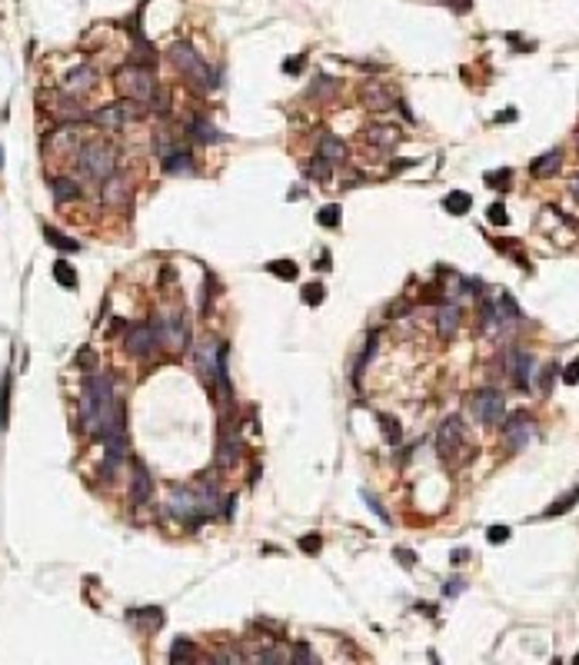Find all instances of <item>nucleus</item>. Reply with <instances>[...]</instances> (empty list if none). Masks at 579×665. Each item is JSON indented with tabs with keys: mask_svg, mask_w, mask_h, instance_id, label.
<instances>
[{
	"mask_svg": "<svg viewBox=\"0 0 579 665\" xmlns=\"http://www.w3.org/2000/svg\"><path fill=\"white\" fill-rule=\"evenodd\" d=\"M77 170L94 183H104L106 176L117 173V150L104 140H90L77 147Z\"/></svg>",
	"mask_w": 579,
	"mask_h": 665,
	"instance_id": "f257e3e1",
	"label": "nucleus"
},
{
	"mask_svg": "<svg viewBox=\"0 0 579 665\" xmlns=\"http://www.w3.org/2000/svg\"><path fill=\"white\" fill-rule=\"evenodd\" d=\"M170 63H173L183 77H190L197 87H203V90H217V87H220V73L213 71L210 63H203L200 54L190 47L187 40H177V44L170 47Z\"/></svg>",
	"mask_w": 579,
	"mask_h": 665,
	"instance_id": "f03ea898",
	"label": "nucleus"
},
{
	"mask_svg": "<svg viewBox=\"0 0 579 665\" xmlns=\"http://www.w3.org/2000/svg\"><path fill=\"white\" fill-rule=\"evenodd\" d=\"M166 515L177 519L180 525H187V529H200V525L207 523V513H203V502H200L197 486H177V489L170 492Z\"/></svg>",
	"mask_w": 579,
	"mask_h": 665,
	"instance_id": "7ed1b4c3",
	"label": "nucleus"
},
{
	"mask_svg": "<svg viewBox=\"0 0 579 665\" xmlns=\"http://www.w3.org/2000/svg\"><path fill=\"white\" fill-rule=\"evenodd\" d=\"M117 90L127 100H137V104H150L157 94V80L150 67H140V63H127L117 71Z\"/></svg>",
	"mask_w": 579,
	"mask_h": 665,
	"instance_id": "20e7f679",
	"label": "nucleus"
},
{
	"mask_svg": "<svg viewBox=\"0 0 579 665\" xmlns=\"http://www.w3.org/2000/svg\"><path fill=\"white\" fill-rule=\"evenodd\" d=\"M154 329H157V339L160 346L166 350H187L190 346V323L183 313H170V316H154Z\"/></svg>",
	"mask_w": 579,
	"mask_h": 665,
	"instance_id": "39448f33",
	"label": "nucleus"
},
{
	"mask_svg": "<svg viewBox=\"0 0 579 665\" xmlns=\"http://www.w3.org/2000/svg\"><path fill=\"white\" fill-rule=\"evenodd\" d=\"M470 409H473V416L483 422V426H499V422L506 420V399H503V393L493 389V386L476 389L473 399H470Z\"/></svg>",
	"mask_w": 579,
	"mask_h": 665,
	"instance_id": "423d86ee",
	"label": "nucleus"
},
{
	"mask_svg": "<svg viewBox=\"0 0 579 665\" xmlns=\"http://www.w3.org/2000/svg\"><path fill=\"white\" fill-rule=\"evenodd\" d=\"M137 117H143V106L137 104V100H117V104H106V106H100V110H94L90 114V123H97V127H104V130H120L123 123H130V120H137Z\"/></svg>",
	"mask_w": 579,
	"mask_h": 665,
	"instance_id": "0eeeda50",
	"label": "nucleus"
},
{
	"mask_svg": "<svg viewBox=\"0 0 579 665\" xmlns=\"http://www.w3.org/2000/svg\"><path fill=\"white\" fill-rule=\"evenodd\" d=\"M123 350L130 353L133 360H150V356L160 350V339H157L154 323H133V327H127Z\"/></svg>",
	"mask_w": 579,
	"mask_h": 665,
	"instance_id": "6e6552de",
	"label": "nucleus"
},
{
	"mask_svg": "<svg viewBox=\"0 0 579 665\" xmlns=\"http://www.w3.org/2000/svg\"><path fill=\"white\" fill-rule=\"evenodd\" d=\"M499 426H503V436H506V449H513V453L526 449L532 439V432H536V422H532L530 413H513V416L503 420Z\"/></svg>",
	"mask_w": 579,
	"mask_h": 665,
	"instance_id": "1a4fd4ad",
	"label": "nucleus"
},
{
	"mask_svg": "<svg viewBox=\"0 0 579 665\" xmlns=\"http://www.w3.org/2000/svg\"><path fill=\"white\" fill-rule=\"evenodd\" d=\"M243 459V439L233 426H224L220 436H217V456H213V466L217 469H233Z\"/></svg>",
	"mask_w": 579,
	"mask_h": 665,
	"instance_id": "9d476101",
	"label": "nucleus"
},
{
	"mask_svg": "<svg viewBox=\"0 0 579 665\" xmlns=\"http://www.w3.org/2000/svg\"><path fill=\"white\" fill-rule=\"evenodd\" d=\"M463 443H466L463 420H460V416H446V420L439 422V429H437V453L443 456V459H453V456L463 449Z\"/></svg>",
	"mask_w": 579,
	"mask_h": 665,
	"instance_id": "9b49d317",
	"label": "nucleus"
},
{
	"mask_svg": "<svg viewBox=\"0 0 579 665\" xmlns=\"http://www.w3.org/2000/svg\"><path fill=\"white\" fill-rule=\"evenodd\" d=\"M532 370H536V360H532V353L520 350V346H513V350L506 353V376L513 379V386H520V389H530Z\"/></svg>",
	"mask_w": 579,
	"mask_h": 665,
	"instance_id": "f8f14e48",
	"label": "nucleus"
},
{
	"mask_svg": "<svg viewBox=\"0 0 579 665\" xmlns=\"http://www.w3.org/2000/svg\"><path fill=\"white\" fill-rule=\"evenodd\" d=\"M94 87H97V71L90 67V63H80V67H73V71L63 77V83H60V90H63V94H71V97L90 94Z\"/></svg>",
	"mask_w": 579,
	"mask_h": 665,
	"instance_id": "ddd939ff",
	"label": "nucleus"
},
{
	"mask_svg": "<svg viewBox=\"0 0 579 665\" xmlns=\"http://www.w3.org/2000/svg\"><path fill=\"white\" fill-rule=\"evenodd\" d=\"M360 100H363V106H370V110H390V106H396V94H393L383 80L363 83V87H360Z\"/></svg>",
	"mask_w": 579,
	"mask_h": 665,
	"instance_id": "4468645a",
	"label": "nucleus"
},
{
	"mask_svg": "<svg viewBox=\"0 0 579 665\" xmlns=\"http://www.w3.org/2000/svg\"><path fill=\"white\" fill-rule=\"evenodd\" d=\"M130 469H133V479H130V502H133V506H147V502H150V496H154V479H150V469L143 466L140 459H133Z\"/></svg>",
	"mask_w": 579,
	"mask_h": 665,
	"instance_id": "2eb2a0df",
	"label": "nucleus"
},
{
	"mask_svg": "<svg viewBox=\"0 0 579 665\" xmlns=\"http://www.w3.org/2000/svg\"><path fill=\"white\" fill-rule=\"evenodd\" d=\"M187 137H190V140H197V143H203V147H213V143H226V140H230L224 130L217 127V123H210L207 117L187 120Z\"/></svg>",
	"mask_w": 579,
	"mask_h": 665,
	"instance_id": "dca6fc26",
	"label": "nucleus"
},
{
	"mask_svg": "<svg viewBox=\"0 0 579 665\" xmlns=\"http://www.w3.org/2000/svg\"><path fill=\"white\" fill-rule=\"evenodd\" d=\"M100 197H104L106 207H127V203H130V183H127V176H120V173L106 176Z\"/></svg>",
	"mask_w": 579,
	"mask_h": 665,
	"instance_id": "f3484780",
	"label": "nucleus"
},
{
	"mask_svg": "<svg viewBox=\"0 0 579 665\" xmlns=\"http://www.w3.org/2000/svg\"><path fill=\"white\" fill-rule=\"evenodd\" d=\"M460 316L463 313H460V306H456V303H449V300H446V303H439V310H437V336L449 343V339L460 333Z\"/></svg>",
	"mask_w": 579,
	"mask_h": 665,
	"instance_id": "a211bd4d",
	"label": "nucleus"
},
{
	"mask_svg": "<svg viewBox=\"0 0 579 665\" xmlns=\"http://www.w3.org/2000/svg\"><path fill=\"white\" fill-rule=\"evenodd\" d=\"M400 140H403V130L393 127V123H373V127H367V143L377 147V150H393Z\"/></svg>",
	"mask_w": 579,
	"mask_h": 665,
	"instance_id": "6ab92c4d",
	"label": "nucleus"
},
{
	"mask_svg": "<svg viewBox=\"0 0 579 665\" xmlns=\"http://www.w3.org/2000/svg\"><path fill=\"white\" fill-rule=\"evenodd\" d=\"M496 310H499V323H503V333H513V329L523 327V310L516 306V300H513L509 293H499Z\"/></svg>",
	"mask_w": 579,
	"mask_h": 665,
	"instance_id": "aec40b11",
	"label": "nucleus"
},
{
	"mask_svg": "<svg viewBox=\"0 0 579 665\" xmlns=\"http://www.w3.org/2000/svg\"><path fill=\"white\" fill-rule=\"evenodd\" d=\"M160 166H164V173H170V176L193 173V157H190V150L177 147V150H170L166 157H160Z\"/></svg>",
	"mask_w": 579,
	"mask_h": 665,
	"instance_id": "412c9836",
	"label": "nucleus"
},
{
	"mask_svg": "<svg viewBox=\"0 0 579 665\" xmlns=\"http://www.w3.org/2000/svg\"><path fill=\"white\" fill-rule=\"evenodd\" d=\"M317 153L323 157V160H330V164H343L346 157H350V147L336 137V133H323L317 143Z\"/></svg>",
	"mask_w": 579,
	"mask_h": 665,
	"instance_id": "4be33fe9",
	"label": "nucleus"
},
{
	"mask_svg": "<svg viewBox=\"0 0 579 665\" xmlns=\"http://www.w3.org/2000/svg\"><path fill=\"white\" fill-rule=\"evenodd\" d=\"M563 170V150H549L543 153V157H536L530 164V173L536 176V180H546V176H553Z\"/></svg>",
	"mask_w": 579,
	"mask_h": 665,
	"instance_id": "5701e85b",
	"label": "nucleus"
},
{
	"mask_svg": "<svg viewBox=\"0 0 579 665\" xmlns=\"http://www.w3.org/2000/svg\"><path fill=\"white\" fill-rule=\"evenodd\" d=\"M50 193H54L57 203H73V200L83 197V190L77 187V180H71V176H57V180H50Z\"/></svg>",
	"mask_w": 579,
	"mask_h": 665,
	"instance_id": "b1692460",
	"label": "nucleus"
},
{
	"mask_svg": "<svg viewBox=\"0 0 579 665\" xmlns=\"http://www.w3.org/2000/svg\"><path fill=\"white\" fill-rule=\"evenodd\" d=\"M480 329H483L486 336H496V333H503V323H499V310L493 300H483L480 303Z\"/></svg>",
	"mask_w": 579,
	"mask_h": 665,
	"instance_id": "393cba45",
	"label": "nucleus"
},
{
	"mask_svg": "<svg viewBox=\"0 0 579 665\" xmlns=\"http://www.w3.org/2000/svg\"><path fill=\"white\" fill-rule=\"evenodd\" d=\"M377 346H379V333H370L367 343H363V353L356 356V366H353V383H360V376H363V370L370 366V360L377 356Z\"/></svg>",
	"mask_w": 579,
	"mask_h": 665,
	"instance_id": "a878e982",
	"label": "nucleus"
},
{
	"mask_svg": "<svg viewBox=\"0 0 579 665\" xmlns=\"http://www.w3.org/2000/svg\"><path fill=\"white\" fill-rule=\"evenodd\" d=\"M443 207H446V213H453V216H463V213H470V207H473V197H470L466 190H453V193L443 197Z\"/></svg>",
	"mask_w": 579,
	"mask_h": 665,
	"instance_id": "bb28decb",
	"label": "nucleus"
},
{
	"mask_svg": "<svg viewBox=\"0 0 579 665\" xmlns=\"http://www.w3.org/2000/svg\"><path fill=\"white\" fill-rule=\"evenodd\" d=\"M130 622L147 626V629H160L164 626V609H130Z\"/></svg>",
	"mask_w": 579,
	"mask_h": 665,
	"instance_id": "cd10ccee",
	"label": "nucleus"
},
{
	"mask_svg": "<svg viewBox=\"0 0 579 665\" xmlns=\"http://www.w3.org/2000/svg\"><path fill=\"white\" fill-rule=\"evenodd\" d=\"M44 236H47L50 246H57V250H63V253H77V250H80V243H77L73 236L60 233V230H54V226H44Z\"/></svg>",
	"mask_w": 579,
	"mask_h": 665,
	"instance_id": "c85d7f7f",
	"label": "nucleus"
},
{
	"mask_svg": "<svg viewBox=\"0 0 579 665\" xmlns=\"http://www.w3.org/2000/svg\"><path fill=\"white\" fill-rule=\"evenodd\" d=\"M317 223H319V226H327V230H336V226L343 223L340 203H327V207H319V210H317Z\"/></svg>",
	"mask_w": 579,
	"mask_h": 665,
	"instance_id": "c756f323",
	"label": "nucleus"
},
{
	"mask_svg": "<svg viewBox=\"0 0 579 665\" xmlns=\"http://www.w3.org/2000/svg\"><path fill=\"white\" fill-rule=\"evenodd\" d=\"M307 176H313L317 183H330V176H333V164H330V160H323V157L317 153V157H313V160L307 164Z\"/></svg>",
	"mask_w": 579,
	"mask_h": 665,
	"instance_id": "7c9ffc66",
	"label": "nucleus"
},
{
	"mask_svg": "<svg viewBox=\"0 0 579 665\" xmlns=\"http://www.w3.org/2000/svg\"><path fill=\"white\" fill-rule=\"evenodd\" d=\"M576 502H579V486H576V489H569L566 496H559V499H556L553 506H549V509H546V513H543V519H553V515H563V513H569V509H573Z\"/></svg>",
	"mask_w": 579,
	"mask_h": 665,
	"instance_id": "2f4dec72",
	"label": "nucleus"
},
{
	"mask_svg": "<svg viewBox=\"0 0 579 665\" xmlns=\"http://www.w3.org/2000/svg\"><path fill=\"white\" fill-rule=\"evenodd\" d=\"M54 280H57L60 286L73 290V286H77V269H73L67 260H57V263H54Z\"/></svg>",
	"mask_w": 579,
	"mask_h": 665,
	"instance_id": "473e14b6",
	"label": "nucleus"
},
{
	"mask_svg": "<svg viewBox=\"0 0 579 665\" xmlns=\"http://www.w3.org/2000/svg\"><path fill=\"white\" fill-rule=\"evenodd\" d=\"M267 273H273V276H280V280H286V283H293L296 263L293 260H270V263H267Z\"/></svg>",
	"mask_w": 579,
	"mask_h": 665,
	"instance_id": "72a5a7b5",
	"label": "nucleus"
},
{
	"mask_svg": "<svg viewBox=\"0 0 579 665\" xmlns=\"http://www.w3.org/2000/svg\"><path fill=\"white\" fill-rule=\"evenodd\" d=\"M377 422H379V429H383V436H386V443H400V439H403L400 422L393 420V416H386V413H377Z\"/></svg>",
	"mask_w": 579,
	"mask_h": 665,
	"instance_id": "f704fd0d",
	"label": "nucleus"
},
{
	"mask_svg": "<svg viewBox=\"0 0 579 665\" xmlns=\"http://www.w3.org/2000/svg\"><path fill=\"white\" fill-rule=\"evenodd\" d=\"M483 180L493 190H509V183H513V170H509V166H503V170H489Z\"/></svg>",
	"mask_w": 579,
	"mask_h": 665,
	"instance_id": "c9c22d12",
	"label": "nucleus"
},
{
	"mask_svg": "<svg viewBox=\"0 0 579 665\" xmlns=\"http://www.w3.org/2000/svg\"><path fill=\"white\" fill-rule=\"evenodd\" d=\"M7 420H11V376H4V386H0V426L7 429Z\"/></svg>",
	"mask_w": 579,
	"mask_h": 665,
	"instance_id": "e433bc0d",
	"label": "nucleus"
},
{
	"mask_svg": "<svg viewBox=\"0 0 579 665\" xmlns=\"http://www.w3.org/2000/svg\"><path fill=\"white\" fill-rule=\"evenodd\" d=\"M336 94V80L333 77H317V83L310 87V100H317V97H333Z\"/></svg>",
	"mask_w": 579,
	"mask_h": 665,
	"instance_id": "4c0bfd02",
	"label": "nucleus"
},
{
	"mask_svg": "<svg viewBox=\"0 0 579 665\" xmlns=\"http://www.w3.org/2000/svg\"><path fill=\"white\" fill-rule=\"evenodd\" d=\"M323 300H327V286L323 283H307L303 286V303L307 306H319Z\"/></svg>",
	"mask_w": 579,
	"mask_h": 665,
	"instance_id": "58836bf2",
	"label": "nucleus"
},
{
	"mask_svg": "<svg viewBox=\"0 0 579 665\" xmlns=\"http://www.w3.org/2000/svg\"><path fill=\"white\" fill-rule=\"evenodd\" d=\"M360 496L367 499V506H370V509H373V513H377V519H379V523H386V525H390V513H386V506H383V502H379L377 496H373V492H370V489H363V492H360Z\"/></svg>",
	"mask_w": 579,
	"mask_h": 665,
	"instance_id": "ea45409f",
	"label": "nucleus"
},
{
	"mask_svg": "<svg viewBox=\"0 0 579 665\" xmlns=\"http://www.w3.org/2000/svg\"><path fill=\"white\" fill-rule=\"evenodd\" d=\"M190 655H193V642L180 635V639L173 642V649H170V662H180V659H190Z\"/></svg>",
	"mask_w": 579,
	"mask_h": 665,
	"instance_id": "a19ab883",
	"label": "nucleus"
},
{
	"mask_svg": "<svg viewBox=\"0 0 579 665\" xmlns=\"http://www.w3.org/2000/svg\"><path fill=\"white\" fill-rule=\"evenodd\" d=\"M486 220L493 223V226H506V223H509V213H506V207H503V203H493V207L486 210Z\"/></svg>",
	"mask_w": 579,
	"mask_h": 665,
	"instance_id": "79ce46f5",
	"label": "nucleus"
},
{
	"mask_svg": "<svg viewBox=\"0 0 579 665\" xmlns=\"http://www.w3.org/2000/svg\"><path fill=\"white\" fill-rule=\"evenodd\" d=\"M319 546H323V536H319V532H310V536L300 539V549H303V552H310V556H313V552H319Z\"/></svg>",
	"mask_w": 579,
	"mask_h": 665,
	"instance_id": "37998d69",
	"label": "nucleus"
},
{
	"mask_svg": "<svg viewBox=\"0 0 579 665\" xmlns=\"http://www.w3.org/2000/svg\"><path fill=\"white\" fill-rule=\"evenodd\" d=\"M486 539H489V542H496V546H499V542H506V539H509V525H489V529H486Z\"/></svg>",
	"mask_w": 579,
	"mask_h": 665,
	"instance_id": "c03bdc74",
	"label": "nucleus"
},
{
	"mask_svg": "<svg viewBox=\"0 0 579 665\" xmlns=\"http://www.w3.org/2000/svg\"><path fill=\"white\" fill-rule=\"evenodd\" d=\"M559 376H563V383L576 386V383H579V360H573V362H569V366H566V370H563V373H559Z\"/></svg>",
	"mask_w": 579,
	"mask_h": 665,
	"instance_id": "a18cd8bd",
	"label": "nucleus"
},
{
	"mask_svg": "<svg viewBox=\"0 0 579 665\" xmlns=\"http://www.w3.org/2000/svg\"><path fill=\"white\" fill-rule=\"evenodd\" d=\"M443 4H446L453 13H470L473 11V0H443Z\"/></svg>",
	"mask_w": 579,
	"mask_h": 665,
	"instance_id": "49530a36",
	"label": "nucleus"
},
{
	"mask_svg": "<svg viewBox=\"0 0 579 665\" xmlns=\"http://www.w3.org/2000/svg\"><path fill=\"white\" fill-rule=\"evenodd\" d=\"M303 63H307V57H303V54H300V57L284 60V73H300V71H303Z\"/></svg>",
	"mask_w": 579,
	"mask_h": 665,
	"instance_id": "de8ad7c7",
	"label": "nucleus"
},
{
	"mask_svg": "<svg viewBox=\"0 0 579 665\" xmlns=\"http://www.w3.org/2000/svg\"><path fill=\"white\" fill-rule=\"evenodd\" d=\"M77 362H80L83 370H94V366H97V356H94L90 350H80V353H77Z\"/></svg>",
	"mask_w": 579,
	"mask_h": 665,
	"instance_id": "09e8293b",
	"label": "nucleus"
},
{
	"mask_svg": "<svg viewBox=\"0 0 579 665\" xmlns=\"http://www.w3.org/2000/svg\"><path fill=\"white\" fill-rule=\"evenodd\" d=\"M396 559H400V566H406V569H413L416 566V556L410 552V549H396Z\"/></svg>",
	"mask_w": 579,
	"mask_h": 665,
	"instance_id": "8fccbe9b",
	"label": "nucleus"
},
{
	"mask_svg": "<svg viewBox=\"0 0 579 665\" xmlns=\"http://www.w3.org/2000/svg\"><path fill=\"white\" fill-rule=\"evenodd\" d=\"M553 373H556V366H546L543 376H540V389H543V393H549V386H553Z\"/></svg>",
	"mask_w": 579,
	"mask_h": 665,
	"instance_id": "3c124183",
	"label": "nucleus"
},
{
	"mask_svg": "<svg viewBox=\"0 0 579 665\" xmlns=\"http://www.w3.org/2000/svg\"><path fill=\"white\" fill-rule=\"evenodd\" d=\"M463 589H466V582H463V579H449V582H446V589H443V592H446V595H460Z\"/></svg>",
	"mask_w": 579,
	"mask_h": 665,
	"instance_id": "603ef678",
	"label": "nucleus"
},
{
	"mask_svg": "<svg viewBox=\"0 0 579 665\" xmlns=\"http://www.w3.org/2000/svg\"><path fill=\"white\" fill-rule=\"evenodd\" d=\"M466 559H470V552H466V549H453V552H449V562H453V566H463Z\"/></svg>",
	"mask_w": 579,
	"mask_h": 665,
	"instance_id": "864d4df0",
	"label": "nucleus"
},
{
	"mask_svg": "<svg viewBox=\"0 0 579 665\" xmlns=\"http://www.w3.org/2000/svg\"><path fill=\"white\" fill-rule=\"evenodd\" d=\"M569 197H573V203H579V173H573V180H569Z\"/></svg>",
	"mask_w": 579,
	"mask_h": 665,
	"instance_id": "5fc2aeb1",
	"label": "nucleus"
},
{
	"mask_svg": "<svg viewBox=\"0 0 579 665\" xmlns=\"http://www.w3.org/2000/svg\"><path fill=\"white\" fill-rule=\"evenodd\" d=\"M260 662H284V655H280V652H273V649H267V652L260 655Z\"/></svg>",
	"mask_w": 579,
	"mask_h": 665,
	"instance_id": "6e6d98bb",
	"label": "nucleus"
},
{
	"mask_svg": "<svg viewBox=\"0 0 579 665\" xmlns=\"http://www.w3.org/2000/svg\"><path fill=\"white\" fill-rule=\"evenodd\" d=\"M496 120H499V123H506V120H516V110H503Z\"/></svg>",
	"mask_w": 579,
	"mask_h": 665,
	"instance_id": "4d7b16f0",
	"label": "nucleus"
},
{
	"mask_svg": "<svg viewBox=\"0 0 579 665\" xmlns=\"http://www.w3.org/2000/svg\"><path fill=\"white\" fill-rule=\"evenodd\" d=\"M0 157H4V150H0Z\"/></svg>",
	"mask_w": 579,
	"mask_h": 665,
	"instance_id": "13d9d810",
	"label": "nucleus"
}]
</instances>
